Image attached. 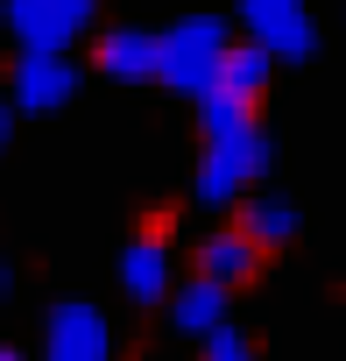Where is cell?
<instances>
[{
    "label": "cell",
    "instance_id": "6da1fadb",
    "mask_svg": "<svg viewBox=\"0 0 346 361\" xmlns=\"http://www.w3.org/2000/svg\"><path fill=\"white\" fill-rule=\"evenodd\" d=\"M226 50H233V36H226L219 15H184V22H169V29H162V78H155V85L184 92V99H205V92L219 85Z\"/></svg>",
    "mask_w": 346,
    "mask_h": 361
},
{
    "label": "cell",
    "instance_id": "7a4b0ae2",
    "mask_svg": "<svg viewBox=\"0 0 346 361\" xmlns=\"http://www.w3.org/2000/svg\"><path fill=\"white\" fill-rule=\"evenodd\" d=\"M269 170H276V142L262 128L226 135V142H205L198 177H191V199L198 206H241V192L255 185V177H269Z\"/></svg>",
    "mask_w": 346,
    "mask_h": 361
},
{
    "label": "cell",
    "instance_id": "3957f363",
    "mask_svg": "<svg viewBox=\"0 0 346 361\" xmlns=\"http://www.w3.org/2000/svg\"><path fill=\"white\" fill-rule=\"evenodd\" d=\"M43 361H113V326L85 298H57L43 312Z\"/></svg>",
    "mask_w": 346,
    "mask_h": 361
},
{
    "label": "cell",
    "instance_id": "277c9868",
    "mask_svg": "<svg viewBox=\"0 0 346 361\" xmlns=\"http://www.w3.org/2000/svg\"><path fill=\"white\" fill-rule=\"evenodd\" d=\"M241 29L248 43H262L276 64H304L318 50V22L304 0H241Z\"/></svg>",
    "mask_w": 346,
    "mask_h": 361
},
{
    "label": "cell",
    "instance_id": "5b68a950",
    "mask_svg": "<svg viewBox=\"0 0 346 361\" xmlns=\"http://www.w3.org/2000/svg\"><path fill=\"white\" fill-rule=\"evenodd\" d=\"M92 64L120 85H155L162 78V29H106L92 43Z\"/></svg>",
    "mask_w": 346,
    "mask_h": 361
},
{
    "label": "cell",
    "instance_id": "8992f818",
    "mask_svg": "<svg viewBox=\"0 0 346 361\" xmlns=\"http://www.w3.org/2000/svg\"><path fill=\"white\" fill-rule=\"evenodd\" d=\"M78 92V64L71 57H15V78H8V99L22 106V114H57L64 99Z\"/></svg>",
    "mask_w": 346,
    "mask_h": 361
},
{
    "label": "cell",
    "instance_id": "52a82bcc",
    "mask_svg": "<svg viewBox=\"0 0 346 361\" xmlns=\"http://www.w3.org/2000/svg\"><path fill=\"white\" fill-rule=\"evenodd\" d=\"M120 290L134 305H162V298H177L169 290V227H148L120 248Z\"/></svg>",
    "mask_w": 346,
    "mask_h": 361
},
{
    "label": "cell",
    "instance_id": "ba28073f",
    "mask_svg": "<svg viewBox=\"0 0 346 361\" xmlns=\"http://www.w3.org/2000/svg\"><path fill=\"white\" fill-rule=\"evenodd\" d=\"M8 29H15V43L29 57H64L71 36H85L64 0H8Z\"/></svg>",
    "mask_w": 346,
    "mask_h": 361
},
{
    "label": "cell",
    "instance_id": "9c48e42d",
    "mask_svg": "<svg viewBox=\"0 0 346 361\" xmlns=\"http://www.w3.org/2000/svg\"><path fill=\"white\" fill-rule=\"evenodd\" d=\"M262 262H269V248H262L248 227H219V234H205V241H198V276H212V283H226V290H233V283H248Z\"/></svg>",
    "mask_w": 346,
    "mask_h": 361
},
{
    "label": "cell",
    "instance_id": "30bf717a",
    "mask_svg": "<svg viewBox=\"0 0 346 361\" xmlns=\"http://www.w3.org/2000/svg\"><path fill=\"white\" fill-rule=\"evenodd\" d=\"M169 319H177V333H191V340L219 333V326H226V283H212V276L177 283V298H169Z\"/></svg>",
    "mask_w": 346,
    "mask_h": 361
},
{
    "label": "cell",
    "instance_id": "8fae6325",
    "mask_svg": "<svg viewBox=\"0 0 346 361\" xmlns=\"http://www.w3.org/2000/svg\"><path fill=\"white\" fill-rule=\"evenodd\" d=\"M269 78H276V57H269L262 43H248V36H241V43L226 50V64H219V85H226V92H241V99H262V92H269Z\"/></svg>",
    "mask_w": 346,
    "mask_h": 361
},
{
    "label": "cell",
    "instance_id": "7c38bea8",
    "mask_svg": "<svg viewBox=\"0 0 346 361\" xmlns=\"http://www.w3.org/2000/svg\"><path fill=\"white\" fill-rule=\"evenodd\" d=\"M248 128H262V121H255V99H241V92H226V85H212V92L198 99V135H205V142H226V135H248Z\"/></svg>",
    "mask_w": 346,
    "mask_h": 361
},
{
    "label": "cell",
    "instance_id": "4fadbf2b",
    "mask_svg": "<svg viewBox=\"0 0 346 361\" xmlns=\"http://www.w3.org/2000/svg\"><path fill=\"white\" fill-rule=\"evenodd\" d=\"M233 227H248V234L276 255V248H290V241H297V227H304V220H297V206H290V199H248Z\"/></svg>",
    "mask_w": 346,
    "mask_h": 361
},
{
    "label": "cell",
    "instance_id": "5bb4252c",
    "mask_svg": "<svg viewBox=\"0 0 346 361\" xmlns=\"http://www.w3.org/2000/svg\"><path fill=\"white\" fill-rule=\"evenodd\" d=\"M205 361H262V354H255V340H248V333L226 319L219 333H205Z\"/></svg>",
    "mask_w": 346,
    "mask_h": 361
},
{
    "label": "cell",
    "instance_id": "9a60e30c",
    "mask_svg": "<svg viewBox=\"0 0 346 361\" xmlns=\"http://www.w3.org/2000/svg\"><path fill=\"white\" fill-rule=\"evenodd\" d=\"M64 8H71V22H78V29H92V8H99V0H64Z\"/></svg>",
    "mask_w": 346,
    "mask_h": 361
},
{
    "label": "cell",
    "instance_id": "2e32d148",
    "mask_svg": "<svg viewBox=\"0 0 346 361\" xmlns=\"http://www.w3.org/2000/svg\"><path fill=\"white\" fill-rule=\"evenodd\" d=\"M8 128H15V99L0 92V149H8Z\"/></svg>",
    "mask_w": 346,
    "mask_h": 361
},
{
    "label": "cell",
    "instance_id": "e0dca14e",
    "mask_svg": "<svg viewBox=\"0 0 346 361\" xmlns=\"http://www.w3.org/2000/svg\"><path fill=\"white\" fill-rule=\"evenodd\" d=\"M8 298H15V262L0 255V305H8Z\"/></svg>",
    "mask_w": 346,
    "mask_h": 361
},
{
    "label": "cell",
    "instance_id": "ac0fdd59",
    "mask_svg": "<svg viewBox=\"0 0 346 361\" xmlns=\"http://www.w3.org/2000/svg\"><path fill=\"white\" fill-rule=\"evenodd\" d=\"M0 361H29V354H22V347H8V340H0Z\"/></svg>",
    "mask_w": 346,
    "mask_h": 361
}]
</instances>
